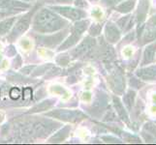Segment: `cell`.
<instances>
[{
	"mask_svg": "<svg viewBox=\"0 0 156 145\" xmlns=\"http://www.w3.org/2000/svg\"><path fill=\"white\" fill-rule=\"evenodd\" d=\"M68 25V21L63 19L55 13L48 8L41 9L35 16H33V30L41 34L53 33L61 30Z\"/></svg>",
	"mask_w": 156,
	"mask_h": 145,
	"instance_id": "2",
	"label": "cell"
},
{
	"mask_svg": "<svg viewBox=\"0 0 156 145\" xmlns=\"http://www.w3.org/2000/svg\"><path fill=\"white\" fill-rule=\"evenodd\" d=\"M35 68V66H28L26 68H23V70H21V73L23 74H29L32 72V70H33Z\"/></svg>",
	"mask_w": 156,
	"mask_h": 145,
	"instance_id": "32",
	"label": "cell"
},
{
	"mask_svg": "<svg viewBox=\"0 0 156 145\" xmlns=\"http://www.w3.org/2000/svg\"><path fill=\"white\" fill-rule=\"evenodd\" d=\"M30 4L26 2H21L20 0H0V8L13 11L19 13L21 11H26L30 8Z\"/></svg>",
	"mask_w": 156,
	"mask_h": 145,
	"instance_id": "11",
	"label": "cell"
},
{
	"mask_svg": "<svg viewBox=\"0 0 156 145\" xmlns=\"http://www.w3.org/2000/svg\"><path fill=\"white\" fill-rule=\"evenodd\" d=\"M136 76L144 81H156V64H153V65L148 64L146 66H142L137 70Z\"/></svg>",
	"mask_w": 156,
	"mask_h": 145,
	"instance_id": "10",
	"label": "cell"
},
{
	"mask_svg": "<svg viewBox=\"0 0 156 145\" xmlns=\"http://www.w3.org/2000/svg\"><path fill=\"white\" fill-rule=\"evenodd\" d=\"M136 98V92L134 90H128L123 96V103L126 106L127 110H131L134 105V102Z\"/></svg>",
	"mask_w": 156,
	"mask_h": 145,
	"instance_id": "23",
	"label": "cell"
},
{
	"mask_svg": "<svg viewBox=\"0 0 156 145\" xmlns=\"http://www.w3.org/2000/svg\"><path fill=\"white\" fill-rule=\"evenodd\" d=\"M123 0H101V3L106 7H114Z\"/></svg>",
	"mask_w": 156,
	"mask_h": 145,
	"instance_id": "26",
	"label": "cell"
},
{
	"mask_svg": "<svg viewBox=\"0 0 156 145\" xmlns=\"http://www.w3.org/2000/svg\"><path fill=\"white\" fill-rule=\"evenodd\" d=\"M90 23V21L88 19H80L77 20V22L72 26V34L69 38L63 43V44L59 47L58 50H65L67 48L72 47L74 45H76L80 39L83 33L87 29L88 25Z\"/></svg>",
	"mask_w": 156,
	"mask_h": 145,
	"instance_id": "3",
	"label": "cell"
},
{
	"mask_svg": "<svg viewBox=\"0 0 156 145\" xmlns=\"http://www.w3.org/2000/svg\"><path fill=\"white\" fill-rule=\"evenodd\" d=\"M92 16H94L95 18H101L102 17V12L99 9H94L92 11Z\"/></svg>",
	"mask_w": 156,
	"mask_h": 145,
	"instance_id": "33",
	"label": "cell"
},
{
	"mask_svg": "<svg viewBox=\"0 0 156 145\" xmlns=\"http://www.w3.org/2000/svg\"><path fill=\"white\" fill-rule=\"evenodd\" d=\"M16 127V126H15ZM59 127V124L50 119H43L41 117H29L18 122L17 131L19 136L25 138H43L46 137Z\"/></svg>",
	"mask_w": 156,
	"mask_h": 145,
	"instance_id": "1",
	"label": "cell"
},
{
	"mask_svg": "<svg viewBox=\"0 0 156 145\" xmlns=\"http://www.w3.org/2000/svg\"><path fill=\"white\" fill-rule=\"evenodd\" d=\"M155 56H156V42L149 43V45H147L144 50L141 66H146L148 65V64H152L155 61Z\"/></svg>",
	"mask_w": 156,
	"mask_h": 145,
	"instance_id": "15",
	"label": "cell"
},
{
	"mask_svg": "<svg viewBox=\"0 0 156 145\" xmlns=\"http://www.w3.org/2000/svg\"><path fill=\"white\" fill-rule=\"evenodd\" d=\"M10 97H11V99H13V100H18L20 98V89L19 88H12L10 91V93H9Z\"/></svg>",
	"mask_w": 156,
	"mask_h": 145,
	"instance_id": "27",
	"label": "cell"
},
{
	"mask_svg": "<svg viewBox=\"0 0 156 145\" xmlns=\"http://www.w3.org/2000/svg\"><path fill=\"white\" fill-rule=\"evenodd\" d=\"M70 130H71V128L69 126H66L64 127L63 129H61L60 131L58 133H56L55 136H51L50 139H49V142H51V143H58V142H62L66 139V137L69 136V133H70Z\"/></svg>",
	"mask_w": 156,
	"mask_h": 145,
	"instance_id": "21",
	"label": "cell"
},
{
	"mask_svg": "<svg viewBox=\"0 0 156 145\" xmlns=\"http://www.w3.org/2000/svg\"><path fill=\"white\" fill-rule=\"evenodd\" d=\"M12 14H16V12H13V11H10V10H0V19H2L3 18L7 17L9 15H12Z\"/></svg>",
	"mask_w": 156,
	"mask_h": 145,
	"instance_id": "29",
	"label": "cell"
},
{
	"mask_svg": "<svg viewBox=\"0 0 156 145\" xmlns=\"http://www.w3.org/2000/svg\"><path fill=\"white\" fill-rule=\"evenodd\" d=\"M55 100H52V99L45 100V101L41 102V103H39L38 105H34L28 111V113H39V112L49 110L53 105H55Z\"/></svg>",
	"mask_w": 156,
	"mask_h": 145,
	"instance_id": "18",
	"label": "cell"
},
{
	"mask_svg": "<svg viewBox=\"0 0 156 145\" xmlns=\"http://www.w3.org/2000/svg\"><path fill=\"white\" fill-rule=\"evenodd\" d=\"M149 9V0H139L137 12L135 15V19L138 25H142L144 21L147 19V13Z\"/></svg>",
	"mask_w": 156,
	"mask_h": 145,
	"instance_id": "14",
	"label": "cell"
},
{
	"mask_svg": "<svg viewBox=\"0 0 156 145\" xmlns=\"http://www.w3.org/2000/svg\"><path fill=\"white\" fill-rule=\"evenodd\" d=\"M75 5L80 8H87L88 6L85 0H75Z\"/></svg>",
	"mask_w": 156,
	"mask_h": 145,
	"instance_id": "30",
	"label": "cell"
},
{
	"mask_svg": "<svg viewBox=\"0 0 156 145\" xmlns=\"http://www.w3.org/2000/svg\"><path fill=\"white\" fill-rule=\"evenodd\" d=\"M67 34V30H64L59 33L50 35V36H36V41L39 45L44 46L47 47H55L59 43H61L63 39L65 38Z\"/></svg>",
	"mask_w": 156,
	"mask_h": 145,
	"instance_id": "8",
	"label": "cell"
},
{
	"mask_svg": "<svg viewBox=\"0 0 156 145\" xmlns=\"http://www.w3.org/2000/svg\"><path fill=\"white\" fill-rule=\"evenodd\" d=\"M50 9L55 11V13L63 16V17H65L66 19H69L74 21L87 18V13L84 11L69 6H51Z\"/></svg>",
	"mask_w": 156,
	"mask_h": 145,
	"instance_id": "6",
	"label": "cell"
},
{
	"mask_svg": "<svg viewBox=\"0 0 156 145\" xmlns=\"http://www.w3.org/2000/svg\"><path fill=\"white\" fill-rule=\"evenodd\" d=\"M121 37V32L118 28V26H116L115 23L109 21L107 22L105 26V38L108 43L110 44H115L119 41Z\"/></svg>",
	"mask_w": 156,
	"mask_h": 145,
	"instance_id": "12",
	"label": "cell"
},
{
	"mask_svg": "<svg viewBox=\"0 0 156 145\" xmlns=\"http://www.w3.org/2000/svg\"><path fill=\"white\" fill-rule=\"evenodd\" d=\"M56 1L60 3H70V2H72L73 0H56Z\"/></svg>",
	"mask_w": 156,
	"mask_h": 145,
	"instance_id": "34",
	"label": "cell"
},
{
	"mask_svg": "<svg viewBox=\"0 0 156 145\" xmlns=\"http://www.w3.org/2000/svg\"><path fill=\"white\" fill-rule=\"evenodd\" d=\"M140 30V29H139ZM139 40L143 45H147L149 43L156 41V26H144L140 30Z\"/></svg>",
	"mask_w": 156,
	"mask_h": 145,
	"instance_id": "13",
	"label": "cell"
},
{
	"mask_svg": "<svg viewBox=\"0 0 156 145\" xmlns=\"http://www.w3.org/2000/svg\"><path fill=\"white\" fill-rule=\"evenodd\" d=\"M147 26H156V15L152 16V17L147 20Z\"/></svg>",
	"mask_w": 156,
	"mask_h": 145,
	"instance_id": "31",
	"label": "cell"
},
{
	"mask_svg": "<svg viewBox=\"0 0 156 145\" xmlns=\"http://www.w3.org/2000/svg\"><path fill=\"white\" fill-rule=\"evenodd\" d=\"M38 9V5L35 6L32 11L28 12L27 14H25L23 17H20V19L18 20V22L16 23V25L14 26V28L11 31L10 35L8 36V40L10 42H14L16 41L20 36L23 35L24 32L29 28V25L31 22V19L33 18L34 13L36 12V10Z\"/></svg>",
	"mask_w": 156,
	"mask_h": 145,
	"instance_id": "4",
	"label": "cell"
},
{
	"mask_svg": "<svg viewBox=\"0 0 156 145\" xmlns=\"http://www.w3.org/2000/svg\"><path fill=\"white\" fill-rule=\"evenodd\" d=\"M136 0H123L120 3L115 6V10L116 12H119L122 14H128L135 8Z\"/></svg>",
	"mask_w": 156,
	"mask_h": 145,
	"instance_id": "19",
	"label": "cell"
},
{
	"mask_svg": "<svg viewBox=\"0 0 156 145\" xmlns=\"http://www.w3.org/2000/svg\"><path fill=\"white\" fill-rule=\"evenodd\" d=\"M95 46H96L95 39L91 38V37H87V38L83 40V42L80 43L76 48H74L71 51V55L74 58L84 56L88 54V53L93 50Z\"/></svg>",
	"mask_w": 156,
	"mask_h": 145,
	"instance_id": "9",
	"label": "cell"
},
{
	"mask_svg": "<svg viewBox=\"0 0 156 145\" xmlns=\"http://www.w3.org/2000/svg\"><path fill=\"white\" fill-rule=\"evenodd\" d=\"M16 19H17V18L12 17V18L5 19L2 21H0V35H4L8 33L11 30V28L13 27Z\"/></svg>",
	"mask_w": 156,
	"mask_h": 145,
	"instance_id": "22",
	"label": "cell"
},
{
	"mask_svg": "<svg viewBox=\"0 0 156 145\" xmlns=\"http://www.w3.org/2000/svg\"><path fill=\"white\" fill-rule=\"evenodd\" d=\"M107 105V98H106V95L101 93V94H98V96L95 98V101L92 105V107H94V114H97V113H100L102 112L105 107Z\"/></svg>",
	"mask_w": 156,
	"mask_h": 145,
	"instance_id": "20",
	"label": "cell"
},
{
	"mask_svg": "<svg viewBox=\"0 0 156 145\" xmlns=\"http://www.w3.org/2000/svg\"><path fill=\"white\" fill-rule=\"evenodd\" d=\"M32 97V89L29 87H26L23 89V100L24 101H29Z\"/></svg>",
	"mask_w": 156,
	"mask_h": 145,
	"instance_id": "28",
	"label": "cell"
},
{
	"mask_svg": "<svg viewBox=\"0 0 156 145\" xmlns=\"http://www.w3.org/2000/svg\"><path fill=\"white\" fill-rule=\"evenodd\" d=\"M135 23H136L135 17L132 15L124 16V17L120 18L116 21V24L118 26V28L121 29L123 32L130 31L133 28V26L135 25Z\"/></svg>",
	"mask_w": 156,
	"mask_h": 145,
	"instance_id": "16",
	"label": "cell"
},
{
	"mask_svg": "<svg viewBox=\"0 0 156 145\" xmlns=\"http://www.w3.org/2000/svg\"><path fill=\"white\" fill-rule=\"evenodd\" d=\"M101 30H102V24H100V23H94V24H92V25L90 26L89 34H90V36L96 37V36L100 35Z\"/></svg>",
	"mask_w": 156,
	"mask_h": 145,
	"instance_id": "25",
	"label": "cell"
},
{
	"mask_svg": "<svg viewBox=\"0 0 156 145\" xmlns=\"http://www.w3.org/2000/svg\"><path fill=\"white\" fill-rule=\"evenodd\" d=\"M89 1H90V2H98L99 0H89Z\"/></svg>",
	"mask_w": 156,
	"mask_h": 145,
	"instance_id": "35",
	"label": "cell"
},
{
	"mask_svg": "<svg viewBox=\"0 0 156 145\" xmlns=\"http://www.w3.org/2000/svg\"><path fill=\"white\" fill-rule=\"evenodd\" d=\"M47 116L55 118L58 120H62L65 122H72L76 123L80 120L84 119L87 116L80 110H71V109H55L48 112Z\"/></svg>",
	"mask_w": 156,
	"mask_h": 145,
	"instance_id": "5",
	"label": "cell"
},
{
	"mask_svg": "<svg viewBox=\"0 0 156 145\" xmlns=\"http://www.w3.org/2000/svg\"><path fill=\"white\" fill-rule=\"evenodd\" d=\"M143 133L147 135V136L151 137L150 142L156 140V127L153 124H151V123H147V124H146L144 126Z\"/></svg>",
	"mask_w": 156,
	"mask_h": 145,
	"instance_id": "24",
	"label": "cell"
},
{
	"mask_svg": "<svg viewBox=\"0 0 156 145\" xmlns=\"http://www.w3.org/2000/svg\"><path fill=\"white\" fill-rule=\"evenodd\" d=\"M112 90L116 95H121L123 94L125 90V79L121 71L119 69H115L114 71H112V73L109 76V79H108Z\"/></svg>",
	"mask_w": 156,
	"mask_h": 145,
	"instance_id": "7",
	"label": "cell"
},
{
	"mask_svg": "<svg viewBox=\"0 0 156 145\" xmlns=\"http://www.w3.org/2000/svg\"><path fill=\"white\" fill-rule=\"evenodd\" d=\"M112 102H114V105H115V109L116 110V113L119 116V118L121 120H123L125 123L129 124V116L128 113L124 107V105L122 104V102L120 101V99L118 98L116 96H114L112 98Z\"/></svg>",
	"mask_w": 156,
	"mask_h": 145,
	"instance_id": "17",
	"label": "cell"
}]
</instances>
